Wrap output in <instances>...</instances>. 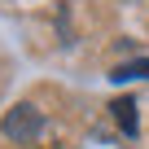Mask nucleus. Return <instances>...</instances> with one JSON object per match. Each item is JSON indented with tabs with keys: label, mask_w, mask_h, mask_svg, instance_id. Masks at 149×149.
<instances>
[{
	"label": "nucleus",
	"mask_w": 149,
	"mask_h": 149,
	"mask_svg": "<svg viewBox=\"0 0 149 149\" xmlns=\"http://www.w3.org/2000/svg\"><path fill=\"white\" fill-rule=\"evenodd\" d=\"M110 110H114V118H118V127H123L127 136H136V127H140V123H136V101H132V97H118V101H114Z\"/></svg>",
	"instance_id": "2"
},
{
	"label": "nucleus",
	"mask_w": 149,
	"mask_h": 149,
	"mask_svg": "<svg viewBox=\"0 0 149 149\" xmlns=\"http://www.w3.org/2000/svg\"><path fill=\"white\" fill-rule=\"evenodd\" d=\"M5 136L9 140H18V145H26V140H35L40 132H44V114L35 110V105H13L9 114H5Z\"/></svg>",
	"instance_id": "1"
},
{
	"label": "nucleus",
	"mask_w": 149,
	"mask_h": 149,
	"mask_svg": "<svg viewBox=\"0 0 149 149\" xmlns=\"http://www.w3.org/2000/svg\"><path fill=\"white\" fill-rule=\"evenodd\" d=\"M110 79L114 84H127V79H149V61H123L110 70Z\"/></svg>",
	"instance_id": "3"
}]
</instances>
